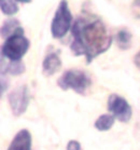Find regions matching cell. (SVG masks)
Here are the masks:
<instances>
[{
	"instance_id": "52a82bcc",
	"label": "cell",
	"mask_w": 140,
	"mask_h": 150,
	"mask_svg": "<svg viewBox=\"0 0 140 150\" xmlns=\"http://www.w3.org/2000/svg\"><path fill=\"white\" fill-rule=\"evenodd\" d=\"M61 51L50 50L43 58L42 62V74L45 77L53 76L62 67V59L59 57Z\"/></svg>"
},
{
	"instance_id": "9a60e30c",
	"label": "cell",
	"mask_w": 140,
	"mask_h": 150,
	"mask_svg": "<svg viewBox=\"0 0 140 150\" xmlns=\"http://www.w3.org/2000/svg\"><path fill=\"white\" fill-rule=\"evenodd\" d=\"M66 149L67 150H81V144L79 143L78 140L71 139L68 142Z\"/></svg>"
},
{
	"instance_id": "e0dca14e",
	"label": "cell",
	"mask_w": 140,
	"mask_h": 150,
	"mask_svg": "<svg viewBox=\"0 0 140 150\" xmlns=\"http://www.w3.org/2000/svg\"><path fill=\"white\" fill-rule=\"evenodd\" d=\"M134 63H135V65H136L137 68L140 70V51L134 56Z\"/></svg>"
},
{
	"instance_id": "4fadbf2b",
	"label": "cell",
	"mask_w": 140,
	"mask_h": 150,
	"mask_svg": "<svg viewBox=\"0 0 140 150\" xmlns=\"http://www.w3.org/2000/svg\"><path fill=\"white\" fill-rule=\"evenodd\" d=\"M0 9L1 12L6 15H14L20 10L18 2L13 0H1L0 1Z\"/></svg>"
},
{
	"instance_id": "7a4b0ae2",
	"label": "cell",
	"mask_w": 140,
	"mask_h": 150,
	"mask_svg": "<svg viewBox=\"0 0 140 150\" xmlns=\"http://www.w3.org/2000/svg\"><path fill=\"white\" fill-rule=\"evenodd\" d=\"M57 85L64 91L73 90L80 95H84L92 85V79L84 70L68 69L57 80Z\"/></svg>"
},
{
	"instance_id": "6da1fadb",
	"label": "cell",
	"mask_w": 140,
	"mask_h": 150,
	"mask_svg": "<svg viewBox=\"0 0 140 150\" xmlns=\"http://www.w3.org/2000/svg\"><path fill=\"white\" fill-rule=\"evenodd\" d=\"M70 50L75 56L84 55L86 64L103 54L112 43V36L106 24L97 16H79L71 28Z\"/></svg>"
},
{
	"instance_id": "8992f818",
	"label": "cell",
	"mask_w": 140,
	"mask_h": 150,
	"mask_svg": "<svg viewBox=\"0 0 140 150\" xmlns=\"http://www.w3.org/2000/svg\"><path fill=\"white\" fill-rule=\"evenodd\" d=\"M29 91L27 85H20L16 89H14L8 96L9 105L12 110V113L14 116L20 117L21 115L27 110V107L29 105Z\"/></svg>"
},
{
	"instance_id": "2e32d148",
	"label": "cell",
	"mask_w": 140,
	"mask_h": 150,
	"mask_svg": "<svg viewBox=\"0 0 140 150\" xmlns=\"http://www.w3.org/2000/svg\"><path fill=\"white\" fill-rule=\"evenodd\" d=\"M8 88H9V81L8 80L4 81V78L1 77V95H4V91H7Z\"/></svg>"
},
{
	"instance_id": "277c9868",
	"label": "cell",
	"mask_w": 140,
	"mask_h": 150,
	"mask_svg": "<svg viewBox=\"0 0 140 150\" xmlns=\"http://www.w3.org/2000/svg\"><path fill=\"white\" fill-rule=\"evenodd\" d=\"M72 24V15L69 11L67 1H61L55 11L51 23V34L55 39H61L70 29Z\"/></svg>"
},
{
	"instance_id": "5bb4252c",
	"label": "cell",
	"mask_w": 140,
	"mask_h": 150,
	"mask_svg": "<svg viewBox=\"0 0 140 150\" xmlns=\"http://www.w3.org/2000/svg\"><path fill=\"white\" fill-rule=\"evenodd\" d=\"M132 12L134 16L140 18V1H133L132 2Z\"/></svg>"
},
{
	"instance_id": "30bf717a",
	"label": "cell",
	"mask_w": 140,
	"mask_h": 150,
	"mask_svg": "<svg viewBox=\"0 0 140 150\" xmlns=\"http://www.w3.org/2000/svg\"><path fill=\"white\" fill-rule=\"evenodd\" d=\"M133 35L127 28H122L116 34V45L121 50H127L132 45Z\"/></svg>"
},
{
	"instance_id": "8fae6325",
	"label": "cell",
	"mask_w": 140,
	"mask_h": 150,
	"mask_svg": "<svg viewBox=\"0 0 140 150\" xmlns=\"http://www.w3.org/2000/svg\"><path fill=\"white\" fill-rule=\"evenodd\" d=\"M21 27L22 26L20 21L16 20V18H10V20L6 21L1 26V36L8 39L12 35L15 34Z\"/></svg>"
},
{
	"instance_id": "3957f363",
	"label": "cell",
	"mask_w": 140,
	"mask_h": 150,
	"mask_svg": "<svg viewBox=\"0 0 140 150\" xmlns=\"http://www.w3.org/2000/svg\"><path fill=\"white\" fill-rule=\"evenodd\" d=\"M29 45V40L24 36V29L21 27L15 34L6 39L1 47V57L12 62L22 61V57L27 53Z\"/></svg>"
},
{
	"instance_id": "9c48e42d",
	"label": "cell",
	"mask_w": 140,
	"mask_h": 150,
	"mask_svg": "<svg viewBox=\"0 0 140 150\" xmlns=\"http://www.w3.org/2000/svg\"><path fill=\"white\" fill-rule=\"evenodd\" d=\"M23 72H25V65L22 61H9L6 64L4 62H1V76H6L8 74L12 76H17L22 75Z\"/></svg>"
},
{
	"instance_id": "ba28073f",
	"label": "cell",
	"mask_w": 140,
	"mask_h": 150,
	"mask_svg": "<svg viewBox=\"0 0 140 150\" xmlns=\"http://www.w3.org/2000/svg\"><path fill=\"white\" fill-rule=\"evenodd\" d=\"M31 134L26 129L18 131L7 150H31Z\"/></svg>"
},
{
	"instance_id": "7c38bea8",
	"label": "cell",
	"mask_w": 140,
	"mask_h": 150,
	"mask_svg": "<svg viewBox=\"0 0 140 150\" xmlns=\"http://www.w3.org/2000/svg\"><path fill=\"white\" fill-rule=\"evenodd\" d=\"M114 121H115V118L112 115L105 113V115H101L97 118L94 125H95L96 130L100 131V132H106V131H109L112 127L113 124H114Z\"/></svg>"
},
{
	"instance_id": "5b68a950",
	"label": "cell",
	"mask_w": 140,
	"mask_h": 150,
	"mask_svg": "<svg viewBox=\"0 0 140 150\" xmlns=\"http://www.w3.org/2000/svg\"><path fill=\"white\" fill-rule=\"evenodd\" d=\"M108 110L120 122H129L133 110L126 99L117 94H111L108 98Z\"/></svg>"
}]
</instances>
